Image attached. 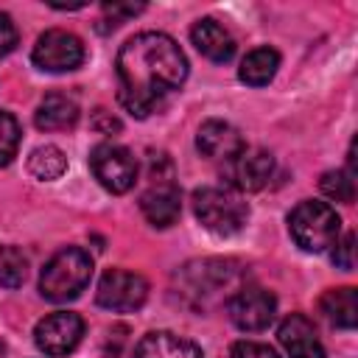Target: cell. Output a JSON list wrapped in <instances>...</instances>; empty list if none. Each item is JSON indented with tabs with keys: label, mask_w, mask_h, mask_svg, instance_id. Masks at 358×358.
<instances>
[{
	"label": "cell",
	"mask_w": 358,
	"mask_h": 358,
	"mask_svg": "<svg viewBox=\"0 0 358 358\" xmlns=\"http://www.w3.org/2000/svg\"><path fill=\"white\" fill-rule=\"evenodd\" d=\"M120 103L134 117H148L159 101L179 90L187 78V59L182 48L159 31H143L117 50Z\"/></svg>",
	"instance_id": "6da1fadb"
},
{
	"label": "cell",
	"mask_w": 358,
	"mask_h": 358,
	"mask_svg": "<svg viewBox=\"0 0 358 358\" xmlns=\"http://www.w3.org/2000/svg\"><path fill=\"white\" fill-rule=\"evenodd\" d=\"M84 336V319L78 313H70V310H56V313H48L45 319L36 322L34 327V341L36 347L50 355V358H59V355H67L78 347Z\"/></svg>",
	"instance_id": "ba28073f"
},
{
	"label": "cell",
	"mask_w": 358,
	"mask_h": 358,
	"mask_svg": "<svg viewBox=\"0 0 358 358\" xmlns=\"http://www.w3.org/2000/svg\"><path fill=\"white\" fill-rule=\"evenodd\" d=\"M92 129L98 131V134H117L123 126H120V120L112 115V112H106V109H95L92 112Z\"/></svg>",
	"instance_id": "484cf974"
},
{
	"label": "cell",
	"mask_w": 358,
	"mask_h": 358,
	"mask_svg": "<svg viewBox=\"0 0 358 358\" xmlns=\"http://www.w3.org/2000/svg\"><path fill=\"white\" fill-rule=\"evenodd\" d=\"M140 210L154 227H171L182 213V193L171 182H157L140 196Z\"/></svg>",
	"instance_id": "4fadbf2b"
},
{
	"label": "cell",
	"mask_w": 358,
	"mask_h": 358,
	"mask_svg": "<svg viewBox=\"0 0 358 358\" xmlns=\"http://www.w3.org/2000/svg\"><path fill=\"white\" fill-rule=\"evenodd\" d=\"M143 8H145L143 3H129V6H123V3H106L103 6V14L112 17V28H115V25H120V20H129V17L140 14Z\"/></svg>",
	"instance_id": "4316f807"
},
{
	"label": "cell",
	"mask_w": 358,
	"mask_h": 358,
	"mask_svg": "<svg viewBox=\"0 0 358 358\" xmlns=\"http://www.w3.org/2000/svg\"><path fill=\"white\" fill-rule=\"evenodd\" d=\"M90 168L109 193H126L137 182V159L126 145H115V143L95 145L90 154Z\"/></svg>",
	"instance_id": "8992f818"
},
{
	"label": "cell",
	"mask_w": 358,
	"mask_h": 358,
	"mask_svg": "<svg viewBox=\"0 0 358 358\" xmlns=\"http://www.w3.org/2000/svg\"><path fill=\"white\" fill-rule=\"evenodd\" d=\"M277 338L288 352V358H324V347L316 336V327L302 313L285 316L277 330Z\"/></svg>",
	"instance_id": "30bf717a"
},
{
	"label": "cell",
	"mask_w": 358,
	"mask_h": 358,
	"mask_svg": "<svg viewBox=\"0 0 358 358\" xmlns=\"http://www.w3.org/2000/svg\"><path fill=\"white\" fill-rule=\"evenodd\" d=\"M288 229H291V238L296 241V246H302L305 252H324L327 246H333L338 241L341 218L330 204L308 199L291 210Z\"/></svg>",
	"instance_id": "3957f363"
},
{
	"label": "cell",
	"mask_w": 358,
	"mask_h": 358,
	"mask_svg": "<svg viewBox=\"0 0 358 358\" xmlns=\"http://www.w3.org/2000/svg\"><path fill=\"white\" fill-rule=\"evenodd\" d=\"M274 310H277V299L266 288H241L227 302V313H229L232 324L246 333L266 330L274 319Z\"/></svg>",
	"instance_id": "9c48e42d"
},
{
	"label": "cell",
	"mask_w": 358,
	"mask_h": 358,
	"mask_svg": "<svg viewBox=\"0 0 358 358\" xmlns=\"http://www.w3.org/2000/svg\"><path fill=\"white\" fill-rule=\"evenodd\" d=\"M34 123L39 131H64L78 123V106L73 98L62 92H50L42 98V103L34 112Z\"/></svg>",
	"instance_id": "2e32d148"
},
{
	"label": "cell",
	"mask_w": 358,
	"mask_h": 358,
	"mask_svg": "<svg viewBox=\"0 0 358 358\" xmlns=\"http://www.w3.org/2000/svg\"><path fill=\"white\" fill-rule=\"evenodd\" d=\"M336 249H333V263L338 266V268H344V271H352V266H355V235L352 232H347L341 241H336L333 243Z\"/></svg>",
	"instance_id": "603a6c76"
},
{
	"label": "cell",
	"mask_w": 358,
	"mask_h": 358,
	"mask_svg": "<svg viewBox=\"0 0 358 358\" xmlns=\"http://www.w3.org/2000/svg\"><path fill=\"white\" fill-rule=\"evenodd\" d=\"M274 171V157L266 148H243L238 157H232V185L238 190H260Z\"/></svg>",
	"instance_id": "7c38bea8"
},
{
	"label": "cell",
	"mask_w": 358,
	"mask_h": 358,
	"mask_svg": "<svg viewBox=\"0 0 358 358\" xmlns=\"http://www.w3.org/2000/svg\"><path fill=\"white\" fill-rule=\"evenodd\" d=\"M28 277V257L17 246H0V285L20 288Z\"/></svg>",
	"instance_id": "ffe728a7"
},
{
	"label": "cell",
	"mask_w": 358,
	"mask_h": 358,
	"mask_svg": "<svg viewBox=\"0 0 358 358\" xmlns=\"http://www.w3.org/2000/svg\"><path fill=\"white\" fill-rule=\"evenodd\" d=\"M131 358H204V355L199 344L168 330H154L134 344Z\"/></svg>",
	"instance_id": "5bb4252c"
},
{
	"label": "cell",
	"mask_w": 358,
	"mask_h": 358,
	"mask_svg": "<svg viewBox=\"0 0 358 358\" xmlns=\"http://www.w3.org/2000/svg\"><path fill=\"white\" fill-rule=\"evenodd\" d=\"M28 171H31L34 179L53 182V179H59L67 171V157L56 145H39L28 157Z\"/></svg>",
	"instance_id": "d6986e66"
},
{
	"label": "cell",
	"mask_w": 358,
	"mask_h": 358,
	"mask_svg": "<svg viewBox=\"0 0 358 358\" xmlns=\"http://www.w3.org/2000/svg\"><path fill=\"white\" fill-rule=\"evenodd\" d=\"M20 145V123L11 112H0V168L17 157Z\"/></svg>",
	"instance_id": "7402d4cb"
},
{
	"label": "cell",
	"mask_w": 358,
	"mask_h": 358,
	"mask_svg": "<svg viewBox=\"0 0 358 358\" xmlns=\"http://www.w3.org/2000/svg\"><path fill=\"white\" fill-rule=\"evenodd\" d=\"M31 59L45 73H67L84 62V45L76 34L62 31V28H50L36 39Z\"/></svg>",
	"instance_id": "52a82bcc"
},
{
	"label": "cell",
	"mask_w": 358,
	"mask_h": 358,
	"mask_svg": "<svg viewBox=\"0 0 358 358\" xmlns=\"http://www.w3.org/2000/svg\"><path fill=\"white\" fill-rule=\"evenodd\" d=\"M190 39H193L196 50H199L201 56H207L210 62L224 64V62H229V59L235 56V39H232V34H229L221 22H215V20H210V17L199 20V22L190 28Z\"/></svg>",
	"instance_id": "9a60e30c"
},
{
	"label": "cell",
	"mask_w": 358,
	"mask_h": 358,
	"mask_svg": "<svg viewBox=\"0 0 358 358\" xmlns=\"http://www.w3.org/2000/svg\"><path fill=\"white\" fill-rule=\"evenodd\" d=\"M319 187L333 201L352 204V199H355V182H352V173L350 171H324L322 179H319Z\"/></svg>",
	"instance_id": "44dd1931"
},
{
	"label": "cell",
	"mask_w": 358,
	"mask_h": 358,
	"mask_svg": "<svg viewBox=\"0 0 358 358\" xmlns=\"http://www.w3.org/2000/svg\"><path fill=\"white\" fill-rule=\"evenodd\" d=\"M17 39H20V34H17L14 20L8 14H0V59L17 48Z\"/></svg>",
	"instance_id": "d4e9b609"
},
{
	"label": "cell",
	"mask_w": 358,
	"mask_h": 358,
	"mask_svg": "<svg viewBox=\"0 0 358 358\" xmlns=\"http://www.w3.org/2000/svg\"><path fill=\"white\" fill-rule=\"evenodd\" d=\"M277 67H280V53L274 48H255V50H249L243 56L238 76L249 87H263V84H268L274 78Z\"/></svg>",
	"instance_id": "ac0fdd59"
},
{
	"label": "cell",
	"mask_w": 358,
	"mask_h": 358,
	"mask_svg": "<svg viewBox=\"0 0 358 358\" xmlns=\"http://www.w3.org/2000/svg\"><path fill=\"white\" fill-rule=\"evenodd\" d=\"M193 213L204 229L224 238L241 232L249 218L246 201H241V196L224 187H199L193 193Z\"/></svg>",
	"instance_id": "277c9868"
},
{
	"label": "cell",
	"mask_w": 358,
	"mask_h": 358,
	"mask_svg": "<svg viewBox=\"0 0 358 358\" xmlns=\"http://www.w3.org/2000/svg\"><path fill=\"white\" fill-rule=\"evenodd\" d=\"M232 358H280V352L260 341H238L232 344Z\"/></svg>",
	"instance_id": "cb8c5ba5"
},
{
	"label": "cell",
	"mask_w": 358,
	"mask_h": 358,
	"mask_svg": "<svg viewBox=\"0 0 358 358\" xmlns=\"http://www.w3.org/2000/svg\"><path fill=\"white\" fill-rule=\"evenodd\" d=\"M196 148L207 159H232L246 148V143L227 120H204L196 134Z\"/></svg>",
	"instance_id": "8fae6325"
},
{
	"label": "cell",
	"mask_w": 358,
	"mask_h": 358,
	"mask_svg": "<svg viewBox=\"0 0 358 358\" xmlns=\"http://www.w3.org/2000/svg\"><path fill=\"white\" fill-rule=\"evenodd\" d=\"M145 296H148L145 277L137 271H126V268L103 271L98 280V291H95V302L112 313L137 310V308H143Z\"/></svg>",
	"instance_id": "5b68a950"
},
{
	"label": "cell",
	"mask_w": 358,
	"mask_h": 358,
	"mask_svg": "<svg viewBox=\"0 0 358 358\" xmlns=\"http://www.w3.org/2000/svg\"><path fill=\"white\" fill-rule=\"evenodd\" d=\"M319 310L324 313V319L341 330H352L355 322H358V296H355V288L352 285H344V288H333V291H324L322 299H319Z\"/></svg>",
	"instance_id": "e0dca14e"
},
{
	"label": "cell",
	"mask_w": 358,
	"mask_h": 358,
	"mask_svg": "<svg viewBox=\"0 0 358 358\" xmlns=\"http://www.w3.org/2000/svg\"><path fill=\"white\" fill-rule=\"evenodd\" d=\"M92 277V257L78 246L59 249L39 274V294L50 302L76 299Z\"/></svg>",
	"instance_id": "7a4b0ae2"
}]
</instances>
